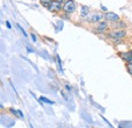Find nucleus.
<instances>
[{
	"label": "nucleus",
	"mask_w": 132,
	"mask_h": 128,
	"mask_svg": "<svg viewBox=\"0 0 132 128\" xmlns=\"http://www.w3.org/2000/svg\"><path fill=\"white\" fill-rule=\"evenodd\" d=\"M76 10V3L74 0H66L63 3V7H62V12L65 13L67 15H70L72 13H74Z\"/></svg>",
	"instance_id": "f03ea898"
},
{
	"label": "nucleus",
	"mask_w": 132,
	"mask_h": 128,
	"mask_svg": "<svg viewBox=\"0 0 132 128\" xmlns=\"http://www.w3.org/2000/svg\"><path fill=\"white\" fill-rule=\"evenodd\" d=\"M6 26H7V28H8V29H11V26H10V23H9L8 21H6Z\"/></svg>",
	"instance_id": "4468645a"
},
{
	"label": "nucleus",
	"mask_w": 132,
	"mask_h": 128,
	"mask_svg": "<svg viewBox=\"0 0 132 128\" xmlns=\"http://www.w3.org/2000/svg\"><path fill=\"white\" fill-rule=\"evenodd\" d=\"M62 7H63V3L59 2L58 0H53L51 5L49 6L48 10L53 12V13H58L60 11H62Z\"/></svg>",
	"instance_id": "423d86ee"
},
{
	"label": "nucleus",
	"mask_w": 132,
	"mask_h": 128,
	"mask_svg": "<svg viewBox=\"0 0 132 128\" xmlns=\"http://www.w3.org/2000/svg\"><path fill=\"white\" fill-rule=\"evenodd\" d=\"M89 15V8L87 6H81V10H80V16L82 18H86L87 16Z\"/></svg>",
	"instance_id": "6e6552de"
},
{
	"label": "nucleus",
	"mask_w": 132,
	"mask_h": 128,
	"mask_svg": "<svg viewBox=\"0 0 132 128\" xmlns=\"http://www.w3.org/2000/svg\"><path fill=\"white\" fill-rule=\"evenodd\" d=\"M110 29V26H109V22L107 20H102L98 23H95L93 26V31L95 33H98V34H105L106 32H108Z\"/></svg>",
	"instance_id": "7ed1b4c3"
},
{
	"label": "nucleus",
	"mask_w": 132,
	"mask_h": 128,
	"mask_svg": "<svg viewBox=\"0 0 132 128\" xmlns=\"http://www.w3.org/2000/svg\"><path fill=\"white\" fill-rule=\"evenodd\" d=\"M52 1H53V0H39L40 4H41L42 6H44V7H46V8H49V6L51 5Z\"/></svg>",
	"instance_id": "9d476101"
},
{
	"label": "nucleus",
	"mask_w": 132,
	"mask_h": 128,
	"mask_svg": "<svg viewBox=\"0 0 132 128\" xmlns=\"http://www.w3.org/2000/svg\"><path fill=\"white\" fill-rule=\"evenodd\" d=\"M125 68H126L127 72L132 76V62H128L125 64Z\"/></svg>",
	"instance_id": "9b49d317"
},
{
	"label": "nucleus",
	"mask_w": 132,
	"mask_h": 128,
	"mask_svg": "<svg viewBox=\"0 0 132 128\" xmlns=\"http://www.w3.org/2000/svg\"><path fill=\"white\" fill-rule=\"evenodd\" d=\"M127 37V31H125L124 29H114L113 31L107 34V38L111 39L112 41L114 40H123Z\"/></svg>",
	"instance_id": "f257e3e1"
},
{
	"label": "nucleus",
	"mask_w": 132,
	"mask_h": 128,
	"mask_svg": "<svg viewBox=\"0 0 132 128\" xmlns=\"http://www.w3.org/2000/svg\"><path fill=\"white\" fill-rule=\"evenodd\" d=\"M87 18V21L92 25H95V23H98L100 21L104 20L105 19V14L104 13H101L99 11H96L94 13H89V15L86 17Z\"/></svg>",
	"instance_id": "20e7f679"
},
{
	"label": "nucleus",
	"mask_w": 132,
	"mask_h": 128,
	"mask_svg": "<svg viewBox=\"0 0 132 128\" xmlns=\"http://www.w3.org/2000/svg\"><path fill=\"white\" fill-rule=\"evenodd\" d=\"M40 100H42L43 102H45V103H48V104H53V102H51L50 100L46 99V98H44V97H41V98H40Z\"/></svg>",
	"instance_id": "f8f14e48"
},
{
	"label": "nucleus",
	"mask_w": 132,
	"mask_h": 128,
	"mask_svg": "<svg viewBox=\"0 0 132 128\" xmlns=\"http://www.w3.org/2000/svg\"><path fill=\"white\" fill-rule=\"evenodd\" d=\"M31 36H32V39H33V41H34V42H36V41H37V38H36V36H35L34 34H32Z\"/></svg>",
	"instance_id": "ddd939ff"
},
{
	"label": "nucleus",
	"mask_w": 132,
	"mask_h": 128,
	"mask_svg": "<svg viewBox=\"0 0 132 128\" xmlns=\"http://www.w3.org/2000/svg\"><path fill=\"white\" fill-rule=\"evenodd\" d=\"M112 26H113V29H125V28H127L126 27V23L125 22H123V21H118V22H116V23H111Z\"/></svg>",
	"instance_id": "1a4fd4ad"
},
{
	"label": "nucleus",
	"mask_w": 132,
	"mask_h": 128,
	"mask_svg": "<svg viewBox=\"0 0 132 128\" xmlns=\"http://www.w3.org/2000/svg\"><path fill=\"white\" fill-rule=\"evenodd\" d=\"M118 55H119V57H120L125 63L132 62V54L130 51H122V52H119Z\"/></svg>",
	"instance_id": "0eeeda50"
},
{
	"label": "nucleus",
	"mask_w": 132,
	"mask_h": 128,
	"mask_svg": "<svg viewBox=\"0 0 132 128\" xmlns=\"http://www.w3.org/2000/svg\"><path fill=\"white\" fill-rule=\"evenodd\" d=\"M58 1H59V2H61V3H64L66 0H58Z\"/></svg>",
	"instance_id": "2eb2a0df"
},
{
	"label": "nucleus",
	"mask_w": 132,
	"mask_h": 128,
	"mask_svg": "<svg viewBox=\"0 0 132 128\" xmlns=\"http://www.w3.org/2000/svg\"><path fill=\"white\" fill-rule=\"evenodd\" d=\"M104 14H105V20H107L109 23H116L121 20V17L113 11H107Z\"/></svg>",
	"instance_id": "39448f33"
},
{
	"label": "nucleus",
	"mask_w": 132,
	"mask_h": 128,
	"mask_svg": "<svg viewBox=\"0 0 132 128\" xmlns=\"http://www.w3.org/2000/svg\"><path fill=\"white\" fill-rule=\"evenodd\" d=\"M66 89H67V90H68V91H70V90H71V87H69V86H68V85H66Z\"/></svg>",
	"instance_id": "dca6fc26"
},
{
	"label": "nucleus",
	"mask_w": 132,
	"mask_h": 128,
	"mask_svg": "<svg viewBox=\"0 0 132 128\" xmlns=\"http://www.w3.org/2000/svg\"><path fill=\"white\" fill-rule=\"evenodd\" d=\"M129 51H130V52H131V54H132V49H130V50H129Z\"/></svg>",
	"instance_id": "f3484780"
}]
</instances>
